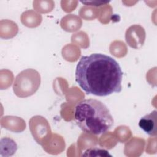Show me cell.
I'll use <instances>...</instances> for the list:
<instances>
[{
    "mask_svg": "<svg viewBox=\"0 0 157 157\" xmlns=\"http://www.w3.org/2000/svg\"><path fill=\"white\" fill-rule=\"evenodd\" d=\"M75 78L87 94L107 96L122 90L123 72L119 64L102 53L82 56L76 66Z\"/></svg>",
    "mask_w": 157,
    "mask_h": 157,
    "instance_id": "6da1fadb",
    "label": "cell"
},
{
    "mask_svg": "<svg viewBox=\"0 0 157 157\" xmlns=\"http://www.w3.org/2000/svg\"><path fill=\"white\" fill-rule=\"evenodd\" d=\"M74 120L82 131L94 135L105 133L114 123L107 107L95 99H83L76 105Z\"/></svg>",
    "mask_w": 157,
    "mask_h": 157,
    "instance_id": "7a4b0ae2",
    "label": "cell"
},
{
    "mask_svg": "<svg viewBox=\"0 0 157 157\" xmlns=\"http://www.w3.org/2000/svg\"><path fill=\"white\" fill-rule=\"evenodd\" d=\"M40 83V77L37 71L28 69L19 73L14 81L13 89L15 94L21 98L33 94Z\"/></svg>",
    "mask_w": 157,
    "mask_h": 157,
    "instance_id": "3957f363",
    "label": "cell"
},
{
    "mask_svg": "<svg viewBox=\"0 0 157 157\" xmlns=\"http://www.w3.org/2000/svg\"><path fill=\"white\" fill-rule=\"evenodd\" d=\"M139 126L145 133L150 136L157 134V111H152L142 117L139 122Z\"/></svg>",
    "mask_w": 157,
    "mask_h": 157,
    "instance_id": "277c9868",
    "label": "cell"
},
{
    "mask_svg": "<svg viewBox=\"0 0 157 157\" xmlns=\"http://www.w3.org/2000/svg\"><path fill=\"white\" fill-rule=\"evenodd\" d=\"M1 142L5 144V156H11L13 155L17 150V145L12 139L5 137L1 140Z\"/></svg>",
    "mask_w": 157,
    "mask_h": 157,
    "instance_id": "5b68a950",
    "label": "cell"
},
{
    "mask_svg": "<svg viewBox=\"0 0 157 157\" xmlns=\"http://www.w3.org/2000/svg\"><path fill=\"white\" fill-rule=\"evenodd\" d=\"M82 4L86 6H100L104 4H107L108 1H80Z\"/></svg>",
    "mask_w": 157,
    "mask_h": 157,
    "instance_id": "8992f818",
    "label": "cell"
}]
</instances>
